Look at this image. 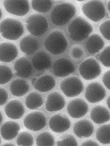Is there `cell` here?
Wrapping results in <instances>:
<instances>
[{
	"label": "cell",
	"instance_id": "7bdbcfd3",
	"mask_svg": "<svg viewBox=\"0 0 110 146\" xmlns=\"http://www.w3.org/2000/svg\"><path fill=\"white\" fill-rule=\"evenodd\" d=\"M3 120V116L2 114V113L1 111H0V124L2 123Z\"/></svg>",
	"mask_w": 110,
	"mask_h": 146
},
{
	"label": "cell",
	"instance_id": "8d00e7d4",
	"mask_svg": "<svg viewBox=\"0 0 110 146\" xmlns=\"http://www.w3.org/2000/svg\"><path fill=\"white\" fill-rule=\"evenodd\" d=\"M110 71L108 70L103 75V84L105 85L107 88L109 90L110 89Z\"/></svg>",
	"mask_w": 110,
	"mask_h": 146
},
{
	"label": "cell",
	"instance_id": "bcb514c9",
	"mask_svg": "<svg viewBox=\"0 0 110 146\" xmlns=\"http://www.w3.org/2000/svg\"><path fill=\"white\" fill-rule=\"evenodd\" d=\"M1 138H0V144H1Z\"/></svg>",
	"mask_w": 110,
	"mask_h": 146
},
{
	"label": "cell",
	"instance_id": "6da1fadb",
	"mask_svg": "<svg viewBox=\"0 0 110 146\" xmlns=\"http://www.w3.org/2000/svg\"><path fill=\"white\" fill-rule=\"evenodd\" d=\"M24 31L21 22L17 19L7 18L0 23V34L7 40H17L23 35Z\"/></svg>",
	"mask_w": 110,
	"mask_h": 146
},
{
	"label": "cell",
	"instance_id": "7a4b0ae2",
	"mask_svg": "<svg viewBox=\"0 0 110 146\" xmlns=\"http://www.w3.org/2000/svg\"><path fill=\"white\" fill-rule=\"evenodd\" d=\"M76 13V9L73 5L64 3L56 5L51 14V19L54 25H65L73 18Z\"/></svg>",
	"mask_w": 110,
	"mask_h": 146
},
{
	"label": "cell",
	"instance_id": "74e56055",
	"mask_svg": "<svg viewBox=\"0 0 110 146\" xmlns=\"http://www.w3.org/2000/svg\"><path fill=\"white\" fill-rule=\"evenodd\" d=\"M83 53L82 49L78 47L73 48L72 51V55L74 58H80L83 55Z\"/></svg>",
	"mask_w": 110,
	"mask_h": 146
},
{
	"label": "cell",
	"instance_id": "8992f818",
	"mask_svg": "<svg viewBox=\"0 0 110 146\" xmlns=\"http://www.w3.org/2000/svg\"><path fill=\"white\" fill-rule=\"evenodd\" d=\"M28 31L34 36H41L48 29V20L40 14H34L30 15L26 21Z\"/></svg>",
	"mask_w": 110,
	"mask_h": 146
},
{
	"label": "cell",
	"instance_id": "1f68e13d",
	"mask_svg": "<svg viewBox=\"0 0 110 146\" xmlns=\"http://www.w3.org/2000/svg\"><path fill=\"white\" fill-rule=\"evenodd\" d=\"M13 73L11 69L5 65H0V85L7 84L11 80Z\"/></svg>",
	"mask_w": 110,
	"mask_h": 146
},
{
	"label": "cell",
	"instance_id": "836d02e7",
	"mask_svg": "<svg viewBox=\"0 0 110 146\" xmlns=\"http://www.w3.org/2000/svg\"><path fill=\"white\" fill-rule=\"evenodd\" d=\"M110 46H108L99 54V59L103 64L105 67H110Z\"/></svg>",
	"mask_w": 110,
	"mask_h": 146
},
{
	"label": "cell",
	"instance_id": "4fadbf2b",
	"mask_svg": "<svg viewBox=\"0 0 110 146\" xmlns=\"http://www.w3.org/2000/svg\"><path fill=\"white\" fill-rule=\"evenodd\" d=\"M69 119L63 114L58 113L51 117L49 121L50 129L55 133H62L69 129L70 126Z\"/></svg>",
	"mask_w": 110,
	"mask_h": 146
},
{
	"label": "cell",
	"instance_id": "f35d334b",
	"mask_svg": "<svg viewBox=\"0 0 110 146\" xmlns=\"http://www.w3.org/2000/svg\"><path fill=\"white\" fill-rule=\"evenodd\" d=\"M81 146H99V145L95 141L92 140H88L84 142L81 145Z\"/></svg>",
	"mask_w": 110,
	"mask_h": 146
},
{
	"label": "cell",
	"instance_id": "484cf974",
	"mask_svg": "<svg viewBox=\"0 0 110 146\" xmlns=\"http://www.w3.org/2000/svg\"><path fill=\"white\" fill-rule=\"evenodd\" d=\"M29 89L28 83L23 79L14 80L10 86V90L11 94L17 97L24 96L28 92Z\"/></svg>",
	"mask_w": 110,
	"mask_h": 146
},
{
	"label": "cell",
	"instance_id": "277c9868",
	"mask_svg": "<svg viewBox=\"0 0 110 146\" xmlns=\"http://www.w3.org/2000/svg\"><path fill=\"white\" fill-rule=\"evenodd\" d=\"M46 49L52 54H62L66 50L68 43L63 34L60 31H54L46 38L44 42Z\"/></svg>",
	"mask_w": 110,
	"mask_h": 146
},
{
	"label": "cell",
	"instance_id": "603a6c76",
	"mask_svg": "<svg viewBox=\"0 0 110 146\" xmlns=\"http://www.w3.org/2000/svg\"><path fill=\"white\" fill-rule=\"evenodd\" d=\"M19 46L23 53L28 55H31L38 50L39 45L36 39L32 36H28L22 39Z\"/></svg>",
	"mask_w": 110,
	"mask_h": 146
},
{
	"label": "cell",
	"instance_id": "d4e9b609",
	"mask_svg": "<svg viewBox=\"0 0 110 146\" xmlns=\"http://www.w3.org/2000/svg\"><path fill=\"white\" fill-rule=\"evenodd\" d=\"M104 42L99 35H92L86 43L87 50L90 54H94L99 52L104 46Z\"/></svg>",
	"mask_w": 110,
	"mask_h": 146
},
{
	"label": "cell",
	"instance_id": "7402d4cb",
	"mask_svg": "<svg viewBox=\"0 0 110 146\" xmlns=\"http://www.w3.org/2000/svg\"><path fill=\"white\" fill-rule=\"evenodd\" d=\"M32 62L34 67L39 71H44L49 68L52 64L50 57L43 51L37 53L33 57Z\"/></svg>",
	"mask_w": 110,
	"mask_h": 146
},
{
	"label": "cell",
	"instance_id": "e575fe53",
	"mask_svg": "<svg viewBox=\"0 0 110 146\" xmlns=\"http://www.w3.org/2000/svg\"><path fill=\"white\" fill-rule=\"evenodd\" d=\"M110 20H107L103 22L99 27V31L103 37L107 40L110 41Z\"/></svg>",
	"mask_w": 110,
	"mask_h": 146
},
{
	"label": "cell",
	"instance_id": "3957f363",
	"mask_svg": "<svg viewBox=\"0 0 110 146\" xmlns=\"http://www.w3.org/2000/svg\"><path fill=\"white\" fill-rule=\"evenodd\" d=\"M91 25L81 17H78L69 24L68 31L73 40L81 41L86 39L92 32Z\"/></svg>",
	"mask_w": 110,
	"mask_h": 146
},
{
	"label": "cell",
	"instance_id": "f1b7e54d",
	"mask_svg": "<svg viewBox=\"0 0 110 146\" xmlns=\"http://www.w3.org/2000/svg\"><path fill=\"white\" fill-rule=\"evenodd\" d=\"M36 143L38 146H53L54 145V138L50 133L44 131L37 137Z\"/></svg>",
	"mask_w": 110,
	"mask_h": 146
},
{
	"label": "cell",
	"instance_id": "83f0119b",
	"mask_svg": "<svg viewBox=\"0 0 110 146\" xmlns=\"http://www.w3.org/2000/svg\"><path fill=\"white\" fill-rule=\"evenodd\" d=\"M96 138L98 141L101 144H110V124L103 125L98 129L96 133Z\"/></svg>",
	"mask_w": 110,
	"mask_h": 146
},
{
	"label": "cell",
	"instance_id": "30bf717a",
	"mask_svg": "<svg viewBox=\"0 0 110 146\" xmlns=\"http://www.w3.org/2000/svg\"><path fill=\"white\" fill-rule=\"evenodd\" d=\"M85 96L88 101L91 104H95L100 102L104 99L106 91L100 83L93 82L87 86Z\"/></svg>",
	"mask_w": 110,
	"mask_h": 146
},
{
	"label": "cell",
	"instance_id": "f546056e",
	"mask_svg": "<svg viewBox=\"0 0 110 146\" xmlns=\"http://www.w3.org/2000/svg\"><path fill=\"white\" fill-rule=\"evenodd\" d=\"M34 142V139L32 135L26 131L21 133L16 140L18 146H32L33 145Z\"/></svg>",
	"mask_w": 110,
	"mask_h": 146
},
{
	"label": "cell",
	"instance_id": "d6986e66",
	"mask_svg": "<svg viewBox=\"0 0 110 146\" xmlns=\"http://www.w3.org/2000/svg\"><path fill=\"white\" fill-rule=\"evenodd\" d=\"M14 68L16 71V75L19 77L27 78L32 75V64L25 57H22L18 59L14 64Z\"/></svg>",
	"mask_w": 110,
	"mask_h": 146
},
{
	"label": "cell",
	"instance_id": "8fae6325",
	"mask_svg": "<svg viewBox=\"0 0 110 146\" xmlns=\"http://www.w3.org/2000/svg\"><path fill=\"white\" fill-rule=\"evenodd\" d=\"M5 10L9 13L19 17L25 16L30 11V5L28 1H8L3 2Z\"/></svg>",
	"mask_w": 110,
	"mask_h": 146
},
{
	"label": "cell",
	"instance_id": "9c48e42d",
	"mask_svg": "<svg viewBox=\"0 0 110 146\" xmlns=\"http://www.w3.org/2000/svg\"><path fill=\"white\" fill-rule=\"evenodd\" d=\"M23 125L28 129L33 131H40L45 127L47 119L45 115L41 112H31L26 116Z\"/></svg>",
	"mask_w": 110,
	"mask_h": 146
},
{
	"label": "cell",
	"instance_id": "ac0fdd59",
	"mask_svg": "<svg viewBox=\"0 0 110 146\" xmlns=\"http://www.w3.org/2000/svg\"><path fill=\"white\" fill-rule=\"evenodd\" d=\"M18 49L13 44L3 42L0 44V61L10 62L17 56Z\"/></svg>",
	"mask_w": 110,
	"mask_h": 146
},
{
	"label": "cell",
	"instance_id": "ba28073f",
	"mask_svg": "<svg viewBox=\"0 0 110 146\" xmlns=\"http://www.w3.org/2000/svg\"><path fill=\"white\" fill-rule=\"evenodd\" d=\"M79 72L85 80H92L99 76L101 72V69L97 61L90 57L80 64Z\"/></svg>",
	"mask_w": 110,
	"mask_h": 146
},
{
	"label": "cell",
	"instance_id": "2e32d148",
	"mask_svg": "<svg viewBox=\"0 0 110 146\" xmlns=\"http://www.w3.org/2000/svg\"><path fill=\"white\" fill-rule=\"evenodd\" d=\"M65 104V100L62 95L58 92H54L48 96L45 108L48 112L58 111L63 109Z\"/></svg>",
	"mask_w": 110,
	"mask_h": 146
},
{
	"label": "cell",
	"instance_id": "7c38bea8",
	"mask_svg": "<svg viewBox=\"0 0 110 146\" xmlns=\"http://www.w3.org/2000/svg\"><path fill=\"white\" fill-rule=\"evenodd\" d=\"M89 110V106L82 99L77 98L69 103L67 111L70 117L79 118L84 116Z\"/></svg>",
	"mask_w": 110,
	"mask_h": 146
},
{
	"label": "cell",
	"instance_id": "5bb4252c",
	"mask_svg": "<svg viewBox=\"0 0 110 146\" xmlns=\"http://www.w3.org/2000/svg\"><path fill=\"white\" fill-rule=\"evenodd\" d=\"M53 70L54 74L60 78L65 77L74 72L75 67L69 60L66 58H60L54 64Z\"/></svg>",
	"mask_w": 110,
	"mask_h": 146
},
{
	"label": "cell",
	"instance_id": "f6af8a7d",
	"mask_svg": "<svg viewBox=\"0 0 110 146\" xmlns=\"http://www.w3.org/2000/svg\"><path fill=\"white\" fill-rule=\"evenodd\" d=\"M108 10H109V11H110V1H109V2L108 3Z\"/></svg>",
	"mask_w": 110,
	"mask_h": 146
},
{
	"label": "cell",
	"instance_id": "4dcf8cb0",
	"mask_svg": "<svg viewBox=\"0 0 110 146\" xmlns=\"http://www.w3.org/2000/svg\"><path fill=\"white\" fill-rule=\"evenodd\" d=\"M52 1H32V6L34 10L39 13H45L49 11L52 7Z\"/></svg>",
	"mask_w": 110,
	"mask_h": 146
},
{
	"label": "cell",
	"instance_id": "52a82bcc",
	"mask_svg": "<svg viewBox=\"0 0 110 146\" xmlns=\"http://www.w3.org/2000/svg\"><path fill=\"white\" fill-rule=\"evenodd\" d=\"M60 87L63 93L67 97L73 98L82 93L84 89V85L79 78L71 76L61 81Z\"/></svg>",
	"mask_w": 110,
	"mask_h": 146
},
{
	"label": "cell",
	"instance_id": "d590c367",
	"mask_svg": "<svg viewBox=\"0 0 110 146\" xmlns=\"http://www.w3.org/2000/svg\"><path fill=\"white\" fill-rule=\"evenodd\" d=\"M8 96L7 91L0 87V106L4 105L8 99Z\"/></svg>",
	"mask_w": 110,
	"mask_h": 146
},
{
	"label": "cell",
	"instance_id": "d6a6232c",
	"mask_svg": "<svg viewBox=\"0 0 110 146\" xmlns=\"http://www.w3.org/2000/svg\"><path fill=\"white\" fill-rule=\"evenodd\" d=\"M57 145L77 146L78 143L76 139L73 135L67 134L61 137V140L57 142Z\"/></svg>",
	"mask_w": 110,
	"mask_h": 146
},
{
	"label": "cell",
	"instance_id": "ab89813d",
	"mask_svg": "<svg viewBox=\"0 0 110 146\" xmlns=\"http://www.w3.org/2000/svg\"><path fill=\"white\" fill-rule=\"evenodd\" d=\"M36 80L37 79L36 78H34L32 79V80H31V83H32V84L33 86H34V84H35V83L36 81Z\"/></svg>",
	"mask_w": 110,
	"mask_h": 146
},
{
	"label": "cell",
	"instance_id": "60d3db41",
	"mask_svg": "<svg viewBox=\"0 0 110 146\" xmlns=\"http://www.w3.org/2000/svg\"><path fill=\"white\" fill-rule=\"evenodd\" d=\"M107 104L108 106L109 109H110V96H109L107 100Z\"/></svg>",
	"mask_w": 110,
	"mask_h": 146
},
{
	"label": "cell",
	"instance_id": "5b68a950",
	"mask_svg": "<svg viewBox=\"0 0 110 146\" xmlns=\"http://www.w3.org/2000/svg\"><path fill=\"white\" fill-rule=\"evenodd\" d=\"M82 10L87 17L94 22L100 21L106 15V9L101 1H89L82 5Z\"/></svg>",
	"mask_w": 110,
	"mask_h": 146
},
{
	"label": "cell",
	"instance_id": "b9f144b4",
	"mask_svg": "<svg viewBox=\"0 0 110 146\" xmlns=\"http://www.w3.org/2000/svg\"><path fill=\"white\" fill-rule=\"evenodd\" d=\"M2 146H15V145L13 144H11V143H7V144H4L2 145Z\"/></svg>",
	"mask_w": 110,
	"mask_h": 146
},
{
	"label": "cell",
	"instance_id": "9a60e30c",
	"mask_svg": "<svg viewBox=\"0 0 110 146\" xmlns=\"http://www.w3.org/2000/svg\"><path fill=\"white\" fill-rule=\"evenodd\" d=\"M94 126L88 119H83L77 121L73 127V131L80 139H86L92 135Z\"/></svg>",
	"mask_w": 110,
	"mask_h": 146
},
{
	"label": "cell",
	"instance_id": "e0dca14e",
	"mask_svg": "<svg viewBox=\"0 0 110 146\" xmlns=\"http://www.w3.org/2000/svg\"><path fill=\"white\" fill-rule=\"evenodd\" d=\"M5 111L9 118L18 119L23 117L25 110L23 104L20 101L13 100L6 105L5 108Z\"/></svg>",
	"mask_w": 110,
	"mask_h": 146
},
{
	"label": "cell",
	"instance_id": "cb8c5ba5",
	"mask_svg": "<svg viewBox=\"0 0 110 146\" xmlns=\"http://www.w3.org/2000/svg\"><path fill=\"white\" fill-rule=\"evenodd\" d=\"M56 84V81L53 77L46 75L42 76L37 80L34 86L35 89L40 92H45L53 89Z\"/></svg>",
	"mask_w": 110,
	"mask_h": 146
},
{
	"label": "cell",
	"instance_id": "ee69618b",
	"mask_svg": "<svg viewBox=\"0 0 110 146\" xmlns=\"http://www.w3.org/2000/svg\"><path fill=\"white\" fill-rule=\"evenodd\" d=\"M2 16V12L1 8H0V19H1V18Z\"/></svg>",
	"mask_w": 110,
	"mask_h": 146
},
{
	"label": "cell",
	"instance_id": "4316f807",
	"mask_svg": "<svg viewBox=\"0 0 110 146\" xmlns=\"http://www.w3.org/2000/svg\"><path fill=\"white\" fill-rule=\"evenodd\" d=\"M44 102L41 95L37 92H31L26 97L25 104L28 109L35 110L42 106Z\"/></svg>",
	"mask_w": 110,
	"mask_h": 146
},
{
	"label": "cell",
	"instance_id": "44dd1931",
	"mask_svg": "<svg viewBox=\"0 0 110 146\" xmlns=\"http://www.w3.org/2000/svg\"><path fill=\"white\" fill-rule=\"evenodd\" d=\"M90 117L95 123H104L110 121V113L105 107L98 105L92 109L90 112Z\"/></svg>",
	"mask_w": 110,
	"mask_h": 146
},
{
	"label": "cell",
	"instance_id": "ffe728a7",
	"mask_svg": "<svg viewBox=\"0 0 110 146\" xmlns=\"http://www.w3.org/2000/svg\"><path fill=\"white\" fill-rule=\"evenodd\" d=\"M20 130L19 124L14 121H7L1 127L0 131L1 136L5 140L10 141L16 137Z\"/></svg>",
	"mask_w": 110,
	"mask_h": 146
}]
</instances>
